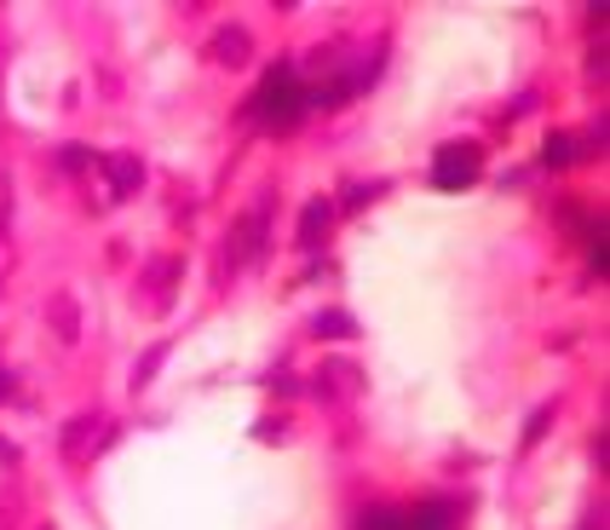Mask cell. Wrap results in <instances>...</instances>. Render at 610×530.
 <instances>
[{
    "instance_id": "cell-1",
    "label": "cell",
    "mask_w": 610,
    "mask_h": 530,
    "mask_svg": "<svg viewBox=\"0 0 610 530\" xmlns=\"http://www.w3.org/2000/svg\"><path fill=\"white\" fill-rule=\"evenodd\" d=\"M299 110H305V92H299L294 70H270V76L259 81V92H254V116H259L265 127H294Z\"/></svg>"
},
{
    "instance_id": "cell-2",
    "label": "cell",
    "mask_w": 610,
    "mask_h": 530,
    "mask_svg": "<svg viewBox=\"0 0 610 530\" xmlns=\"http://www.w3.org/2000/svg\"><path fill=\"white\" fill-rule=\"evenodd\" d=\"M479 174H484V150L472 145V139L444 145V150H437V161H432V185L437 190H466Z\"/></svg>"
},
{
    "instance_id": "cell-3",
    "label": "cell",
    "mask_w": 610,
    "mask_h": 530,
    "mask_svg": "<svg viewBox=\"0 0 610 530\" xmlns=\"http://www.w3.org/2000/svg\"><path fill=\"white\" fill-rule=\"evenodd\" d=\"M179 277H185V259L179 254H156L150 265H145V288H139V306L145 312H167L174 306V288H179Z\"/></svg>"
},
{
    "instance_id": "cell-4",
    "label": "cell",
    "mask_w": 610,
    "mask_h": 530,
    "mask_svg": "<svg viewBox=\"0 0 610 530\" xmlns=\"http://www.w3.org/2000/svg\"><path fill=\"white\" fill-rule=\"evenodd\" d=\"M110 439H116L110 415H76L70 426H63V455H70V461H87L92 450H105Z\"/></svg>"
},
{
    "instance_id": "cell-5",
    "label": "cell",
    "mask_w": 610,
    "mask_h": 530,
    "mask_svg": "<svg viewBox=\"0 0 610 530\" xmlns=\"http://www.w3.org/2000/svg\"><path fill=\"white\" fill-rule=\"evenodd\" d=\"M259 254H265V208L243 214L230 230V265H254Z\"/></svg>"
},
{
    "instance_id": "cell-6",
    "label": "cell",
    "mask_w": 610,
    "mask_h": 530,
    "mask_svg": "<svg viewBox=\"0 0 610 530\" xmlns=\"http://www.w3.org/2000/svg\"><path fill=\"white\" fill-rule=\"evenodd\" d=\"M208 52H214V63H225V70H243V63L254 58V36L243 23H225V29H214Z\"/></svg>"
},
{
    "instance_id": "cell-7",
    "label": "cell",
    "mask_w": 610,
    "mask_h": 530,
    "mask_svg": "<svg viewBox=\"0 0 610 530\" xmlns=\"http://www.w3.org/2000/svg\"><path fill=\"white\" fill-rule=\"evenodd\" d=\"M47 328L58 335V346H76L81 341V306H76V294H47Z\"/></svg>"
},
{
    "instance_id": "cell-8",
    "label": "cell",
    "mask_w": 610,
    "mask_h": 530,
    "mask_svg": "<svg viewBox=\"0 0 610 530\" xmlns=\"http://www.w3.org/2000/svg\"><path fill=\"white\" fill-rule=\"evenodd\" d=\"M312 392L317 398H341V404H346V398H357L363 392V375H357V363H323V370H317V381H312Z\"/></svg>"
},
{
    "instance_id": "cell-9",
    "label": "cell",
    "mask_w": 610,
    "mask_h": 530,
    "mask_svg": "<svg viewBox=\"0 0 610 530\" xmlns=\"http://www.w3.org/2000/svg\"><path fill=\"white\" fill-rule=\"evenodd\" d=\"M328 225H334V208L328 203H305L299 208V248H323Z\"/></svg>"
},
{
    "instance_id": "cell-10",
    "label": "cell",
    "mask_w": 610,
    "mask_h": 530,
    "mask_svg": "<svg viewBox=\"0 0 610 530\" xmlns=\"http://www.w3.org/2000/svg\"><path fill=\"white\" fill-rule=\"evenodd\" d=\"M105 174H110V185H116V196H132L145 185V168H139V156H105Z\"/></svg>"
},
{
    "instance_id": "cell-11",
    "label": "cell",
    "mask_w": 610,
    "mask_h": 530,
    "mask_svg": "<svg viewBox=\"0 0 610 530\" xmlns=\"http://www.w3.org/2000/svg\"><path fill=\"white\" fill-rule=\"evenodd\" d=\"M312 335H317V341H352V335H357V323H352V312H317Z\"/></svg>"
},
{
    "instance_id": "cell-12",
    "label": "cell",
    "mask_w": 610,
    "mask_h": 530,
    "mask_svg": "<svg viewBox=\"0 0 610 530\" xmlns=\"http://www.w3.org/2000/svg\"><path fill=\"white\" fill-rule=\"evenodd\" d=\"M575 156H593L575 132H553V139H548V168H570Z\"/></svg>"
},
{
    "instance_id": "cell-13",
    "label": "cell",
    "mask_w": 610,
    "mask_h": 530,
    "mask_svg": "<svg viewBox=\"0 0 610 530\" xmlns=\"http://www.w3.org/2000/svg\"><path fill=\"white\" fill-rule=\"evenodd\" d=\"M161 357H167V341H161V346H150V352H145L139 363H132V392H139V386H150V381H156V370H161Z\"/></svg>"
},
{
    "instance_id": "cell-14",
    "label": "cell",
    "mask_w": 610,
    "mask_h": 530,
    "mask_svg": "<svg viewBox=\"0 0 610 530\" xmlns=\"http://www.w3.org/2000/svg\"><path fill=\"white\" fill-rule=\"evenodd\" d=\"M403 524H410V513H392V508H368L357 519V530H403Z\"/></svg>"
},
{
    "instance_id": "cell-15",
    "label": "cell",
    "mask_w": 610,
    "mask_h": 530,
    "mask_svg": "<svg viewBox=\"0 0 610 530\" xmlns=\"http://www.w3.org/2000/svg\"><path fill=\"white\" fill-rule=\"evenodd\" d=\"M455 519H450V508H421V513H410V524H403V530H450Z\"/></svg>"
},
{
    "instance_id": "cell-16",
    "label": "cell",
    "mask_w": 610,
    "mask_h": 530,
    "mask_svg": "<svg viewBox=\"0 0 610 530\" xmlns=\"http://www.w3.org/2000/svg\"><path fill=\"white\" fill-rule=\"evenodd\" d=\"M368 196H381V185H352V196H346V208H363Z\"/></svg>"
},
{
    "instance_id": "cell-17",
    "label": "cell",
    "mask_w": 610,
    "mask_h": 530,
    "mask_svg": "<svg viewBox=\"0 0 610 530\" xmlns=\"http://www.w3.org/2000/svg\"><path fill=\"white\" fill-rule=\"evenodd\" d=\"M7 392H12V375H7V370H0V398H7Z\"/></svg>"
},
{
    "instance_id": "cell-18",
    "label": "cell",
    "mask_w": 610,
    "mask_h": 530,
    "mask_svg": "<svg viewBox=\"0 0 610 530\" xmlns=\"http://www.w3.org/2000/svg\"><path fill=\"white\" fill-rule=\"evenodd\" d=\"M47 530H52V524H47Z\"/></svg>"
}]
</instances>
